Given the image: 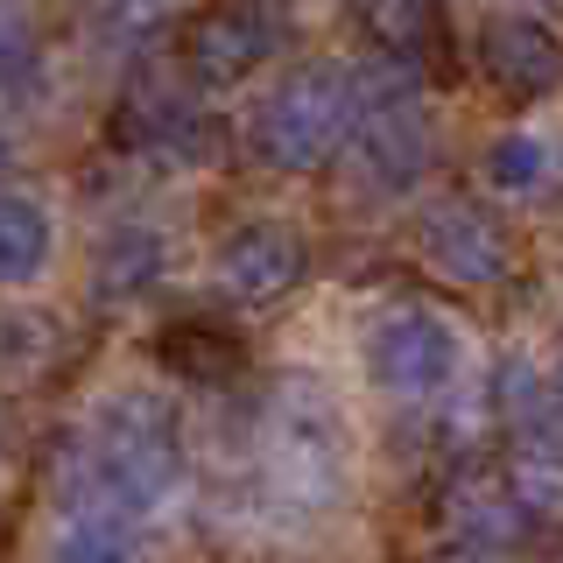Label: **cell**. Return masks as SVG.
Segmentation results:
<instances>
[{
  "label": "cell",
  "mask_w": 563,
  "mask_h": 563,
  "mask_svg": "<svg viewBox=\"0 0 563 563\" xmlns=\"http://www.w3.org/2000/svg\"><path fill=\"white\" fill-rule=\"evenodd\" d=\"M184 486V422L163 395L120 387L64 451V507H113V515H155Z\"/></svg>",
  "instance_id": "1"
},
{
  "label": "cell",
  "mask_w": 563,
  "mask_h": 563,
  "mask_svg": "<svg viewBox=\"0 0 563 563\" xmlns=\"http://www.w3.org/2000/svg\"><path fill=\"white\" fill-rule=\"evenodd\" d=\"M352 99H360V78L345 64H303L289 78H275L254 106V128H246L254 163L289 176L324 169L352 141Z\"/></svg>",
  "instance_id": "2"
},
{
  "label": "cell",
  "mask_w": 563,
  "mask_h": 563,
  "mask_svg": "<svg viewBox=\"0 0 563 563\" xmlns=\"http://www.w3.org/2000/svg\"><path fill=\"white\" fill-rule=\"evenodd\" d=\"M360 99H352V148H360V176L374 190H416L422 169L437 155V128L422 85L409 64H380V70H352Z\"/></svg>",
  "instance_id": "3"
},
{
  "label": "cell",
  "mask_w": 563,
  "mask_h": 563,
  "mask_svg": "<svg viewBox=\"0 0 563 563\" xmlns=\"http://www.w3.org/2000/svg\"><path fill=\"white\" fill-rule=\"evenodd\" d=\"M465 374V331L437 303H401L366 331V380L387 401H444Z\"/></svg>",
  "instance_id": "4"
},
{
  "label": "cell",
  "mask_w": 563,
  "mask_h": 563,
  "mask_svg": "<svg viewBox=\"0 0 563 563\" xmlns=\"http://www.w3.org/2000/svg\"><path fill=\"white\" fill-rule=\"evenodd\" d=\"M268 457L303 500H339L345 472H352V444H345V416L310 374H289L268 409Z\"/></svg>",
  "instance_id": "5"
},
{
  "label": "cell",
  "mask_w": 563,
  "mask_h": 563,
  "mask_svg": "<svg viewBox=\"0 0 563 563\" xmlns=\"http://www.w3.org/2000/svg\"><path fill=\"white\" fill-rule=\"evenodd\" d=\"M289 35V0H211L184 29V70L205 92H233Z\"/></svg>",
  "instance_id": "6"
},
{
  "label": "cell",
  "mask_w": 563,
  "mask_h": 563,
  "mask_svg": "<svg viewBox=\"0 0 563 563\" xmlns=\"http://www.w3.org/2000/svg\"><path fill=\"white\" fill-rule=\"evenodd\" d=\"M416 254H422V268H437L444 282H465V289H493V282H507V268H515L507 225L472 198H437L422 211Z\"/></svg>",
  "instance_id": "7"
},
{
  "label": "cell",
  "mask_w": 563,
  "mask_h": 563,
  "mask_svg": "<svg viewBox=\"0 0 563 563\" xmlns=\"http://www.w3.org/2000/svg\"><path fill=\"white\" fill-rule=\"evenodd\" d=\"M472 64L500 99L536 106L563 85V35L542 22V14H486L479 43H472Z\"/></svg>",
  "instance_id": "8"
},
{
  "label": "cell",
  "mask_w": 563,
  "mask_h": 563,
  "mask_svg": "<svg viewBox=\"0 0 563 563\" xmlns=\"http://www.w3.org/2000/svg\"><path fill=\"white\" fill-rule=\"evenodd\" d=\"M113 141L148 163H219V120L169 85H134L113 113Z\"/></svg>",
  "instance_id": "9"
},
{
  "label": "cell",
  "mask_w": 563,
  "mask_h": 563,
  "mask_svg": "<svg viewBox=\"0 0 563 563\" xmlns=\"http://www.w3.org/2000/svg\"><path fill=\"white\" fill-rule=\"evenodd\" d=\"M211 268H219V282L233 296H246V303H268V296H289L296 282H303L310 246H303L296 225H282V219H246V225H233V233L219 240Z\"/></svg>",
  "instance_id": "10"
},
{
  "label": "cell",
  "mask_w": 563,
  "mask_h": 563,
  "mask_svg": "<svg viewBox=\"0 0 563 563\" xmlns=\"http://www.w3.org/2000/svg\"><path fill=\"white\" fill-rule=\"evenodd\" d=\"M536 515H542L536 493H515L500 479H465L444 500V536L472 556H493V550H515L528 528H536Z\"/></svg>",
  "instance_id": "11"
},
{
  "label": "cell",
  "mask_w": 563,
  "mask_h": 563,
  "mask_svg": "<svg viewBox=\"0 0 563 563\" xmlns=\"http://www.w3.org/2000/svg\"><path fill=\"white\" fill-rule=\"evenodd\" d=\"M352 14H360L366 43L380 49L387 64H444L451 57V14L444 0H352Z\"/></svg>",
  "instance_id": "12"
},
{
  "label": "cell",
  "mask_w": 563,
  "mask_h": 563,
  "mask_svg": "<svg viewBox=\"0 0 563 563\" xmlns=\"http://www.w3.org/2000/svg\"><path fill=\"white\" fill-rule=\"evenodd\" d=\"M163 268H169V240L155 225L128 219L92 246V296L99 303H134V296H148L163 282Z\"/></svg>",
  "instance_id": "13"
},
{
  "label": "cell",
  "mask_w": 563,
  "mask_h": 563,
  "mask_svg": "<svg viewBox=\"0 0 563 563\" xmlns=\"http://www.w3.org/2000/svg\"><path fill=\"white\" fill-rule=\"evenodd\" d=\"M155 360H163L176 380H190V387H225V380H240L246 345H240L225 324H205V317H176L163 339H155Z\"/></svg>",
  "instance_id": "14"
},
{
  "label": "cell",
  "mask_w": 563,
  "mask_h": 563,
  "mask_svg": "<svg viewBox=\"0 0 563 563\" xmlns=\"http://www.w3.org/2000/svg\"><path fill=\"white\" fill-rule=\"evenodd\" d=\"M57 254V219L43 198L29 190H0V289H22V282L49 275Z\"/></svg>",
  "instance_id": "15"
},
{
  "label": "cell",
  "mask_w": 563,
  "mask_h": 563,
  "mask_svg": "<svg viewBox=\"0 0 563 563\" xmlns=\"http://www.w3.org/2000/svg\"><path fill=\"white\" fill-rule=\"evenodd\" d=\"M43 563H141V536L134 515L113 507H64V521L49 528Z\"/></svg>",
  "instance_id": "16"
},
{
  "label": "cell",
  "mask_w": 563,
  "mask_h": 563,
  "mask_svg": "<svg viewBox=\"0 0 563 563\" xmlns=\"http://www.w3.org/2000/svg\"><path fill=\"white\" fill-rule=\"evenodd\" d=\"M550 169H556L550 141L528 134V128H507V134H493L479 148V176H486V190H500V198H528V190H542Z\"/></svg>",
  "instance_id": "17"
},
{
  "label": "cell",
  "mask_w": 563,
  "mask_h": 563,
  "mask_svg": "<svg viewBox=\"0 0 563 563\" xmlns=\"http://www.w3.org/2000/svg\"><path fill=\"white\" fill-rule=\"evenodd\" d=\"M43 85V14L29 0H0V99H29Z\"/></svg>",
  "instance_id": "18"
},
{
  "label": "cell",
  "mask_w": 563,
  "mask_h": 563,
  "mask_svg": "<svg viewBox=\"0 0 563 563\" xmlns=\"http://www.w3.org/2000/svg\"><path fill=\"white\" fill-rule=\"evenodd\" d=\"M49 360V317L0 310V374H29Z\"/></svg>",
  "instance_id": "19"
},
{
  "label": "cell",
  "mask_w": 563,
  "mask_h": 563,
  "mask_svg": "<svg viewBox=\"0 0 563 563\" xmlns=\"http://www.w3.org/2000/svg\"><path fill=\"white\" fill-rule=\"evenodd\" d=\"M169 8H176V0H120V14H128V22H141V29H148V22H163Z\"/></svg>",
  "instance_id": "20"
},
{
  "label": "cell",
  "mask_w": 563,
  "mask_h": 563,
  "mask_svg": "<svg viewBox=\"0 0 563 563\" xmlns=\"http://www.w3.org/2000/svg\"><path fill=\"white\" fill-rule=\"evenodd\" d=\"M8 155H14V141H8V128H0V176H8Z\"/></svg>",
  "instance_id": "21"
},
{
  "label": "cell",
  "mask_w": 563,
  "mask_h": 563,
  "mask_svg": "<svg viewBox=\"0 0 563 563\" xmlns=\"http://www.w3.org/2000/svg\"><path fill=\"white\" fill-rule=\"evenodd\" d=\"M550 387H556V395H563V345H556V366H550Z\"/></svg>",
  "instance_id": "22"
}]
</instances>
